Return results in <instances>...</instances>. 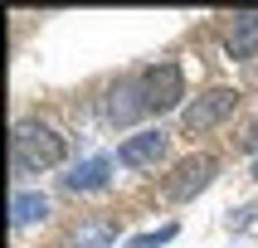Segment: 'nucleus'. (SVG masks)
<instances>
[{
	"label": "nucleus",
	"mask_w": 258,
	"mask_h": 248,
	"mask_svg": "<svg viewBox=\"0 0 258 248\" xmlns=\"http://www.w3.org/2000/svg\"><path fill=\"white\" fill-rule=\"evenodd\" d=\"M137 93H142V107L146 112H171V107H180V98H185V68L175 63V58H166V63H151V68L137 73Z\"/></svg>",
	"instance_id": "nucleus-2"
},
{
	"label": "nucleus",
	"mask_w": 258,
	"mask_h": 248,
	"mask_svg": "<svg viewBox=\"0 0 258 248\" xmlns=\"http://www.w3.org/2000/svg\"><path fill=\"white\" fill-rule=\"evenodd\" d=\"M102 122H107V127H127V122H137V117L146 112L142 107V93H137V78H127V83H117L112 93H107V98H102Z\"/></svg>",
	"instance_id": "nucleus-6"
},
{
	"label": "nucleus",
	"mask_w": 258,
	"mask_h": 248,
	"mask_svg": "<svg viewBox=\"0 0 258 248\" xmlns=\"http://www.w3.org/2000/svg\"><path fill=\"white\" fill-rule=\"evenodd\" d=\"M224 54H229V58H253V54H258V10L229 15V29H224Z\"/></svg>",
	"instance_id": "nucleus-7"
},
{
	"label": "nucleus",
	"mask_w": 258,
	"mask_h": 248,
	"mask_svg": "<svg viewBox=\"0 0 258 248\" xmlns=\"http://www.w3.org/2000/svg\"><path fill=\"white\" fill-rule=\"evenodd\" d=\"M239 98H244L239 88H210V93H200V98H195L185 112H180V131H185V136H200V131L219 127L224 117H234Z\"/></svg>",
	"instance_id": "nucleus-4"
},
{
	"label": "nucleus",
	"mask_w": 258,
	"mask_h": 248,
	"mask_svg": "<svg viewBox=\"0 0 258 248\" xmlns=\"http://www.w3.org/2000/svg\"><path fill=\"white\" fill-rule=\"evenodd\" d=\"M63 156H69V141H63L49 122H39V117L15 122V136H10V166H15V175L49 171V166H58Z\"/></svg>",
	"instance_id": "nucleus-1"
},
{
	"label": "nucleus",
	"mask_w": 258,
	"mask_h": 248,
	"mask_svg": "<svg viewBox=\"0 0 258 248\" xmlns=\"http://www.w3.org/2000/svg\"><path fill=\"white\" fill-rule=\"evenodd\" d=\"M10 209H15V229H25V224H34V219L49 214V200H44V195H29V190H20Z\"/></svg>",
	"instance_id": "nucleus-10"
},
{
	"label": "nucleus",
	"mask_w": 258,
	"mask_h": 248,
	"mask_svg": "<svg viewBox=\"0 0 258 248\" xmlns=\"http://www.w3.org/2000/svg\"><path fill=\"white\" fill-rule=\"evenodd\" d=\"M175 238V224H166V229H151V233H137L127 248H161V243H171Z\"/></svg>",
	"instance_id": "nucleus-11"
},
{
	"label": "nucleus",
	"mask_w": 258,
	"mask_h": 248,
	"mask_svg": "<svg viewBox=\"0 0 258 248\" xmlns=\"http://www.w3.org/2000/svg\"><path fill=\"white\" fill-rule=\"evenodd\" d=\"M112 238H117V224H112V219H83V224L73 229L69 248H112Z\"/></svg>",
	"instance_id": "nucleus-8"
},
{
	"label": "nucleus",
	"mask_w": 258,
	"mask_h": 248,
	"mask_svg": "<svg viewBox=\"0 0 258 248\" xmlns=\"http://www.w3.org/2000/svg\"><path fill=\"white\" fill-rule=\"evenodd\" d=\"M239 146H244V151H258V122L244 131V136H239Z\"/></svg>",
	"instance_id": "nucleus-12"
},
{
	"label": "nucleus",
	"mask_w": 258,
	"mask_h": 248,
	"mask_svg": "<svg viewBox=\"0 0 258 248\" xmlns=\"http://www.w3.org/2000/svg\"><path fill=\"white\" fill-rule=\"evenodd\" d=\"M166 146H171V136L166 131H137V136H127V141L117 146V166H127V171H151L161 156H166Z\"/></svg>",
	"instance_id": "nucleus-5"
},
{
	"label": "nucleus",
	"mask_w": 258,
	"mask_h": 248,
	"mask_svg": "<svg viewBox=\"0 0 258 248\" xmlns=\"http://www.w3.org/2000/svg\"><path fill=\"white\" fill-rule=\"evenodd\" d=\"M215 175H219V160L210 151H195V156L175 160L171 175H166V200H175V204L195 200V195H205V190L215 185Z\"/></svg>",
	"instance_id": "nucleus-3"
},
{
	"label": "nucleus",
	"mask_w": 258,
	"mask_h": 248,
	"mask_svg": "<svg viewBox=\"0 0 258 248\" xmlns=\"http://www.w3.org/2000/svg\"><path fill=\"white\" fill-rule=\"evenodd\" d=\"M107 171H112V160L93 156V160H83L73 175H63V185H69V190H102V185H107Z\"/></svg>",
	"instance_id": "nucleus-9"
},
{
	"label": "nucleus",
	"mask_w": 258,
	"mask_h": 248,
	"mask_svg": "<svg viewBox=\"0 0 258 248\" xmlns=\"http://www.w3.org/2000/svg\"><path fill=\"white\" fill-rule=\"evenodd\" d=\"M253 180H258V166H253Z\"/></svg>",
	"instance_id": "nucleus-13"
}]
</instances>
